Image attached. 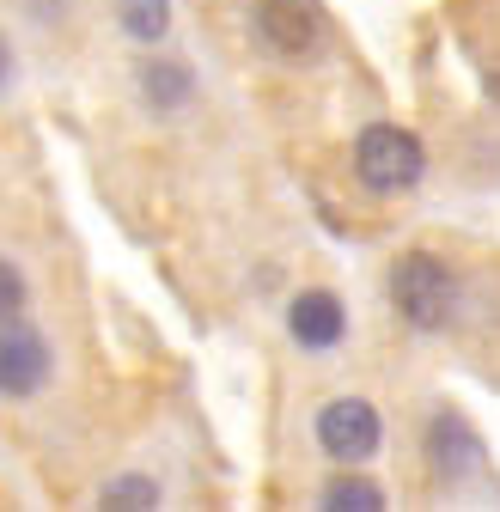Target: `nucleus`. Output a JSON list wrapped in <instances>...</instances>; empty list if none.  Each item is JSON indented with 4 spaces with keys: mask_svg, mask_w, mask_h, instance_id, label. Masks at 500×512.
Instances as JSON below:
<instances>
[{
    "mask_svg": "<svg viewBox=\"0 0 500 512\" xmlns=\"http://www.w3.org/2000/svg\"><path fill=\"white\" fill-rule=\"evenodd\" d=\"M391 305L409 330H446L458 317V275L433 250H409L391 269Z\"/></svg>",
    "mask_w": 500,
    "mask_h": 512,
    "instance_id": "f257e3e1",
    "label": "nucleus"
},
{
    "mask_svg": "<svg viewBox=\"0 0 500 512\" xmlns=\"http://www.w3.org/2000/svg\"><path fill=\"white\" fill-rule=\"evenodd\" d=\"M427 171V147L409 135V128L397 122H372L360 128L354 141V177L372 189V196H403V189H415Z\"/></svg>",
    "mask_w": 500,
    "mask_h": 512,
    "instance_id": "f03ea898",
    "label": "nucleus"
},
{
    "mask_svg": "<svg viewBox=\"0 0 500 512\" xmlns=\"http://www.w3.org/2000/svg\"><path fill=\"white\" fill-rule=\"evenodd\" d=\"M250 25L257 37L281 55V61H299V55H318L330 19H324V0H257L250 7Z\"/></svg>",
    "mask_w": 500,
    "mask_h": 512,
    "instance_id": "7ed1b4c3",
    "label": "nucleus"
},
{
    "mask_svg": "<svg viewBox=\"0 0 500 512\" xmlns=\"http://www.w3.org/2000/svg\"><path fill=\"white\" fill-rule=\"evenodd\" d=\"M421 458H427V470H433V482H470V476H482V458H488V445H482V433L458 415V409H440L427 421V433H421Z\"/></svg>",
    "mask_w": 500,
    "mask_h": 512,
    "instance_id": "20e7f679",
    "label": "nucleus"
},
{
    "mask_svg": "<svg viewBox=\"0 0 500 512\" xmlns=\"http://www.w3.org/2000/svg\"><path fill=\"white\" fill-rule=\"evenodd\" d=\"M379 439H385V427H379V409L366 397H336L318 409V445L336 464H366L379 452Z\"/></svg>",
    "mask_w": 500,
    "mask_h": 512,
    "instance_id": "39448f33",
    "label": "nucleus"
},
{
    "mask_svg": "<svg viewBox=\"0 0 500 512\" xmlns=\"http://www.w3.org/2000/svg\"><path fill=\"white\" fill-rule=\"evenodd\" d=\"M49 384V342L25 324L0 330V397H37Z\"/></svg>",
    "mask_w": 500,
    "mask_h": 512,
    "instance_id": "423d86ee",
    "label": "nucleus"
},
{
    "mask_svg": "<svg viewBox=\"0 0 500 512\" xmlns=\"http://www.w3.org/2000/svg\"><path fill=\"white\" fill-rule=\"evenodd\" d=\"M287 330H293V342H299V348H336V342H342V330H348V311H342V299H336V293L311 287V293H299V299L287 305Z\"/></svg>",
    "mask_w": 500,
    "mask_h": 512,
    "instance_id": "0eeeda50",
    "label": "nucleus"
},
{
    "mask_svg": "<svg viewBox=\"0 0 500 512\" xmlns=\"http://www.w3.org/2000/svg\"><path fill=\"white\" fill-rule=\"evenodd\" d=\"M135 92H141V104L153 116H171V110H183L196 98V74L183 68V61H171V55H147L135 68Z\"/></svg>",
    "mask_w": 500,
    "mask_h": 512,
    "instance_id": "6e6552de",
    "label": "nucleus"
},
{
    "mask_svg": "<svg viewBox=\"0 0 500 512\" xmlns=\"http://www.w3.org/2000/svg\"><path fill=\"white\" fill-rule=\"evenodd\" d=\"M324 506L330 512H379L385 506V488L366 482V476H354V464H342V476L324 482Z\"/></svg>",
    "mask_w": 500,
    "mask_h": 512,
    "instance_id": "1a4fd4ad",
    "label": "nucleus"
},
{
    "mask_svg": "<svg viewBox=\"0 0 500 512\" xmlns=\"http://www.w3.org/2000/svg\"><path fill=\"white\" fill-rule=\"evenodd\" d=\"M116 19L135 43H159L171 31V0H116Z\"/></svg>",
    "mask_w": 500,
    "mask_h": 512,
    "instance_id": "9d476101",
    "label": "nucleus"
},
{
    "mask_svg": "<svg viewBox=\"0 0 500 512\" xmlns=\"http://www.w3.org/2000/svg\"><path fill=\"white\" fill-rule=\"evenodd\" d=\"M98 506H116V512H147L159 506V482L153 476H110L98 488Z\"/></svg>",
    "mask_w": 500,
    "mask_h": 512,
    "instance_id": "9b49d317",
    "label": "nucleus"
},
{
    "mask_svg": "<svg viewBox=\"0 0 500 512\" xmlns=\"http://www.w3.org/2000/svg\"><path fill=\"white\" fill-rule=\"evenodd\" d=\"M19 311H25V275H19V263L0 256V324H13Z\"/></svg>",
    "mask_w": 500,
    "mask_h": 512,
    "instance_id": "f8f14e48",
    "label": "nucleus"
},
{
    "mask_svg": "<svg viewBox=\"0 0 500 512\" xmlns=\"http://www.w3.org/2000/svg\"><path fill=\"white\" fill-rule=\"evenodd\" d=\"M7 68H13V55H7V43H0V80H7Z\"/></svg>",
    "mask_w": 500,
    "mask_h": 512,
    "instance_id": "ddd939ff",
    "label": "nucleus"
}]
</instances>
